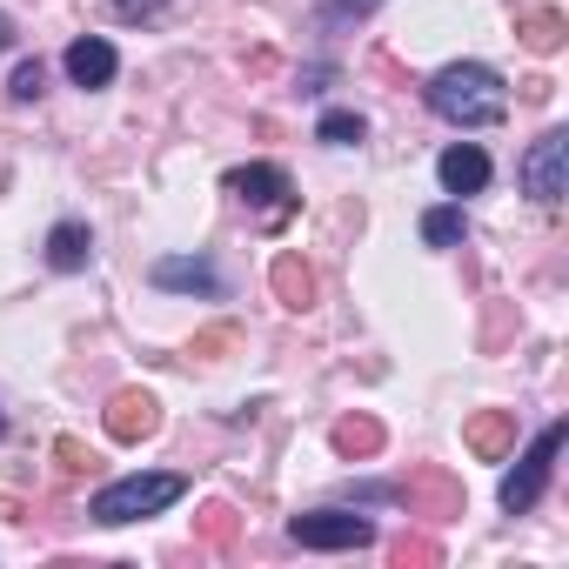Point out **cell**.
Listing matches in <instances>:
<instances>
[{"label": "cell", "mask_w": 569, "mask_h": 569, "mask_svg": "<svg viewBox=\"0 0 569 569\" xmlns=\"http://www.w3.org/2000/svg\"><path fill=\"white\" fill-rule=\"evenodd\" d=\"M422 101H429V114H442L449 128H496V121L509 114V88H502V74L482 68V61H449L442 74H429Z\"/></svg>", "instance_id": "cell-1"}, {"label": "cell", "mask_w": 569, "mask_h": 569, "mask_svg": "<svg viewBox=\"0 0 569 569\" xmlns=\"http://www.w3.org/2000/svg\"><path fill=\"white\" fill-rule=\"evenodd\" d=\"M181 496H188V476H168V469H154V476H121V482L94 489L88 516L108 522V529H121V522H141V516H161V509L181 502Z\"/></svg>", "instance_id": "cell-2"}, {"label": "cell", "mask_w": 569, "mask_h": 569, "mask_svg": "<svg viewBox=\"0 0 569 569\" xmlns=\"http://www.w3.org/2000/svg\"><path fill=\"white\" fill-rule=\"evenodd\" d=\"M556 456H562V422H549V429L516 456V469L502 476V509H509V516H522V509L542 502V489H549V476H556Z\"/></svg>", "instance_id": "cell-3"}, {"label": "cell", "mask_w": 569, "mask_h": 569, "mask_svg": "<svg viewBox=\"0 0 569 569\" xmlns=\"http://www.w3.org/2000/svg\"><path fill=\"white\" fill-rule=\"evenodd\" d=\"M516 174H522V194H529V201H542V208H556V201L569 194V134H562V128H549V134H536Z\"/></svg>", "instance_id": "cell-4"}, {"label": "cell", "mask_w": 569, "mask_h": 569, "mask_svg": "<svg viewBox=\"0 0 569 569\" xmlns=\"http://www.w3.org/2000/svg\"><path fill=\"white\" fill-rule=\"evenodd\" d=\"M289 536L302 549H362V542H376V522L356 509H302V516H289Z\"/></svg>", "instance_id": "cell-5"}, {"label": "cell", "mask_w": 569, "mask_h": 569, "mask_svg": "<svg viewBox=\"0 0 569 569\" xmlns=\"http://www.w3.org/2000/svg\"><path fill=\"white\" fill-rule=\"evenodd\" d=\"M234 201H248V208H268V214H289V174H281L274 161H248V168H228V181H221Z\"/></svg>", "instance_id": "cell-6"}, {"label": "cell", "mask_w": 569, "mask_h": 569, "mask_svg": "<svg viewBox=\"0 0 569 569\" xmlns=\"http://www.w3.org/2000/svg\"><path fill=\"white\" fill-rule=\"evenodd\" d=\"M436 181H442V194H482L489 188V154L476 141H456V148H442Z\"/></svg>", "instance_id": "cell-7"}, {"label": "cell", "mask_w": 569, "mask_h": 569, "mask_svg": "<svg viewBox=\"0 0 569 569\" xmlns=\"http://www.w3.org/2000/svg\"><path fill=\"white\" fill-rule=\"evenodd\" d=\"M154 422H161V402L141 396V389H128V396L108 402V436H114V442H141V436H154Z\"/></svg>", "instance_id": "cell-8"}, {"label": "cell", "mask_w": 569, "mask_h": 569, "mask_svg": "<svg viewBox=\"0 0 569 569\" xmlns=\"http://www.w3.org/2000/svg\"><path fill=\"white\" fill-rule=\"evenodd\" d=\"M114 68H121V61H114V48H108L101 34H81V41L68 48V81H74V88H108Z\"/></svg>", "instance_id": "cell-9"}, {"label": "cell", "mask_w": 569, "mask_h": 569, "mask_svg": "<svg viewBox=\"0 0 569 569\" xmlns=\"http://www.w3.org/2000/svg\"><path fill=\"white\" fill-rule=\"evenodd\" d=\"M154 289H201V296H221V274L194 254V261H181V254H168V261H154Z\"/></svg>", "instance_id": "cell-10"}, {"label": "cell", "mask_w": 569, "mask_h": 569, "mask_svg": "<svg viewBox=\"0 0 569 569\" xmlns=\"http://www.w3.org/2000/svg\"><path fill=\"white\" fill-rule=\"evenodd\" d=\"M88 254H94V234H88L81 221H61V228L48 234V261H54L61 274H74V268H88Z\"/></svg>", "instance_id": "cell-11"}, {"label": "cell", "mask_w": 569, "mask_h": 569, "mask_svg": "<svg viewBox=\"0 0 569 569\" xmlns=\"http://www.w3.org/2000/svg\"><path fill=\"white\" fill-rule=\"evenodd\" d=\"M274 289H281V302H289V309H309L316 281H309V268H302L296 254H281V261H274Z\"/></svg>", "instance_id": "cell-12"}, {"label": "cell", "mask_w": 569, "mask_h": 569, "mask_svg": "<svg viewBox=\"0 0 569 569\" xmlns=\"http://www.w3.org/2000/svg\"><path fill=\"white\" fill-rule=\"evenodd\" d=\"M369 128H362V114L356 108H329L322 121H316V141H329V148H356Z\"/></svg>", "instance_id": "cell-13"}, {"label": "cell", "mask_w": 569, "mask_h": 569, "mask_svg": "<svg viewBox=\"0 0 569 569\" xmlns=\"http://www.w3.org/2000/svg\"><path fill=\"white\" fill-rule=\"evenodd\" d=\"M462 234H469L462 208H429V214H422V241H429V248H456Z\"/></svg>", "instance_id": "cell-14"}, {"label": "cell", "mask_w": 569, "mask_h": 569, "mask_svg": "<svg viewBox=\"0 0 569 569\" xmlns=\"http://www.w3.org/2000/svg\"><path fill=\"white\" fill-rule=\"evenodd\" d=\"M336 449H342V456H376V449H382V429H376L369 416H362V422L349 416V422H336Z\"/></svg>", "instance_id": "cell-15"}, {"label": "cell", "mask_w": 569, "mask_h": 569, "mask_svg": "<svg viewBox=\"0 0 569 569\" xmlns=\"http://www.w3.org/2000/svg\"><path fill=\"white\" fill-rule=\"evenodd\" d=\"M522 41H529L536 54H549V48L562 41V14H529V21H522Z\"/></svg>", "instance_id": "cell-16"}, {"label": "cell", "mask_w": 569, "mask_h": 569, "mask_svg": "<svg viewBox=\"0 0 569 569\" xmlns=\"http://www.w3.org/2000/svg\"><path fill=\"white\" fill-rule=\"evenodd\" d=\"M41 81H48V68H41V61H21V68H14V81H8V94H14V101H34V94H41Z\"/></svg>", "instance_id": "cell-17"}, {"label": "cell", "mask_w": 569, "mask_h": 569, "mask_svg": "<svg viewBox=\"0 0 569 569\" xmlns=\"http://www.w3.org/2000/svg\"><path fill=\"white\" fill-rule=\"evenodd\" d=\"M502 442H509V429H502V416H489V422H476V449H482V456H502Z\"/></svg>", "instance_id": "cell-18"}, {"label": "cell", "mask_w": 569, "mask_h": 569, "mask_svg": "<svg viewBox=\"0 0 569 569\" xmlns=\"http://www.w3.org/2000/svg\"><path fill=\"white\" fill-rule=\"evenodd\" d=\"M161 8H168V0H114L121 21H148V14H161Z\"/></svg>", "instance_id": "cell-19"}, {"label": "cell", "mask_w": 569, "mask_h": 569, "mask_svg": "<svg viewBox=\"0 0 569 569\" xmlns=\"http://www.w3.org/2000/svg\"><path fill=\"white\" fill-rule=\"evenodd\" d=\"M8 41H14V21H8V14H0V48H8Z\"/></svg>", "instance_id": "cell-20"}, {"label": "cell", "mask_w": 569, "mask_h": 569, "mask_svg": "<svg viewBox=\"0 0 569 569\" xmlns=\"http://www.w3.org/2000/svg\"><path fill=\"white\" fill-rule=\"evenodd\" d=\"M0 429H8V416H0Z\"/></svg>", "instance_id": "cell-21"}]
</instances>
